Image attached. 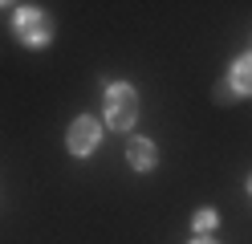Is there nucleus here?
I'll return each instance as SVG.
<instances>
[{
  "label": "nucleus",
  "instance_id": "nucleus-5",
  "mask_svg": "<svg viewBox=\"0 0 252 244\" xmlns=\"http://www.w3.org/2000/svg\"><path fill=\"white\" fill-rule=\"evenodd\" d=\"M232 90L236 94H252V53L236 57V65H232Z\"/></svg>",
  "mask_w": 252,
  "mask_h": 244
},
{
  "label": "nucleus",
  "instance_id": "nucleus-6",
  "mask_svg": "<svg viewBox=\"0 0 252 244\" xmlns=\"http://www.w3.org/2000/svg\"><path fill=\"white\" fill-rule=\"evenodd\" d=\"M216 224H220L216 211H212V208H199L195 216H191V232H195V236H208V232H216Z\"/></svg>",
  "mask_w": 252,
  "mask_h": 244
},
{
  "label": "nucleus",
  "instance_id": "nucleus-2",
  "mask_svg": "<svg viewBox=\"0 0 252 244\" xmlns=\"http://www.w3.org/2000/svg\"><path fill=\"white\" fill-rule=\"evenodd\" d=\"M12 33L21 37V45L45 49V45H49V37H53V21H49L41 8L25 4V8H17V16H12Z\"/></svg>",
  "mask_w": 252,
  "mask_h": 244
},
{
  "label": "nucleus",
  "instance_id": "nucleus-8",
  "mask_svg": "<svg viewBox=\"0 0 252 244\" xmlns=\"http://www.w3.org/2000/svg\"><path fill=\"white\" fill-rule=\"evenodd\" d=\"M248 195H252V175H248Z\"/></svg>",
  "mask_w": 252,
  "mask_h": 244
},
{
  "label": "nucleus",
  "instance_id": "nucleus-1",
  "mask_svg": "<svg viewBox=\"0 0 252 244\" xmlns=\"http://www.w3.org/2000/svg\"><path fill=\"white\" fill-rule=\"evenodd\" d=\"M106 122L114 130H130L138 122V90L126 81H110L106 86Z\"/></svg>",
  "mask_w": 252,
  "mask_h": 244
},
{
  "label": "nucleus",
  "instance_id": "nucleus-3",
  "mask_svg": "<svg viewBox=\"0 0 252 244\" xmlns=\"http://www.w3.org/2000/svg\"><path fill=\"white\" fill-rule=\"evenodd\" d=\"M65 142H69V151H73V155H94V151H98V142H102V126L94 122L90 114H86V118H73Z\"/></svg>",
  "mask_w": 252,
  "mask_h": 244
},
{
  "label": "nucleus",
  "instance_id": "nucleus-7",
  "mask_svg": "<svg viewBox=\"0 0 252 244\" xmlns=\"http://www.w3.org/2000/svg\"><path fill=\"white\" fill-rule=\"evenodd\" d=\"M191 244H220V240H212V236H195Z\"/></svg>",
  "mask_w": 252,
  "mask_h": 244
},
{
  "label": "nucleus",
  "instance_id": "nucleus-4",
  "mask_svg": "<svg viewBox=\"0 0 252 244\" xmlns=\"http://www.w3.org/2000/svg\"><path fill=\"white\" fill-rule=\"evenodd\" d=\"M126 163H130L138 175H147L155 163H159V151H155L151 139H126Z\"/></svg>",
  "mask_w": 252,
  "mask_h": 244
}]
</instances>
